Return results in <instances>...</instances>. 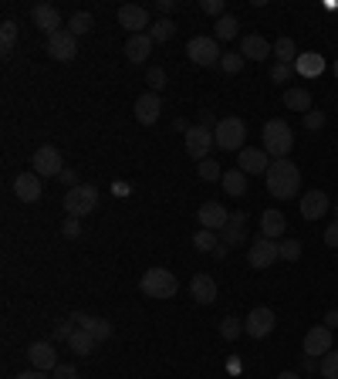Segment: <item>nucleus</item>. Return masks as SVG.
Here are the masks:
<instances>
[{
    "mask_svg": "<svg viewBox=\"0 0 338 379\" xmlns=\"http://www.w3.org/2000/svg\"><path fill=\"white\" fill-rule=\"evenodd\" d=\"M267 180V193L277 200H291L298 190H301V169L294 166L291 159H274L271 169L264 173Z\"/></svg>",
    "mask_w": 338,
    "mask_h": 379,
    "instance_id": "obj_1",
    "label": "nucleus"
},
{
    "mask_svg": "<svg viewBox=\"0 0 338 379\" xmlns=\"http://www.w3.org/2000/svg\"><path fill=\"white\" fill-rule=\"evenodd\" d=\"M294 149L291 125L284 119H267L264 122V152L274 159H288V152Z\"/></svg>",
    "mask_w": 338,
    "mask_h": 379,
    "instance_id": "obj_2",
    "label": "nucleus"
},
{
    "mask_svg": "<svg viewBox=\"0 0 338 379\" xmlns=\"http://www.w3.org/2000/svg\"><path fill=\"white\" fill-rule=\"evenodd\" d=\"M139 288H142V295H146V298L166 302V298H173V295L180 291V281H176V274L166 271V268H149V271L142 274Z\"/></svg>",
    "mask_w": 338,
    "mask_h": 379,
    "instance_id": "obj_3",
    "label": "nucleus"
},
{
    "mask_svg": "<svg viewBox=\"0 0 338 379\" xmlns=\"http://www.w3.org/2000/svg\"><path fill=\"white\" fill-rule=\"evenodd\" d=\"M95 207H98V186L78 183L71 190H64V210H68V217H88Z\"/></svg>",
    "mask_w": 338,
    "mask_h": 379,
    "instance_id": "obj_4",
    "label": "nucleus"
},
{
    "mask_svg": "<svg viewBox=\"0 0 338 379\" xmlns=\"http://www.w3.org/2000/svg\"><path fill=\"white\" fill-rule=\"evenodd\" d=\"M214 139H216V146H220V149L240 152V149H244V142H247V125H244V119H237V115L220 119V122H216V129H214Z\"/></svg>",
    "mask_w": 338,
    "mask_h": 379,
    "instance_id": "obj_5",
    "label": "nucleus"
},
{
    "mask_svg": "<svg viewBox=\"0 0 338 379\" xmlns=\"http://www.w3.org/2000/svg\"><path fill=\"white\" fill-rule=\"evenodd\" d=\"M186 55H190V61H193V64H200V68H214V64H220V58H223L220 41H216V38H206V34H200V38H190Z\"/></svg>",
    "mask_w": 338,
    "mask_h": 379,
    "instance_id": "obj_6",
    "label": "nucleus"
},
{
    "mask_svg": "<svg viewBox=\"0 0 338 379\" xmlns=\"http://www.w3.org/2000/svg\"><path fill=\"white\" fill-rule=\"evenodd\" d=\"M31 169L41 176V180H51V176H62L64 169V159H62V149L58 146H41V149H34L31 156Z\"/></svg>",
    "mask_w": 338,
    "mask_h": 379,
    "instance_id": "obj_7",
    "label": "nucleus"
},
{
    "mask_svg": "<svg viewBox=\"0 0 338 379\" xmlns=\"http://www.w3.org/2000/svg\"><path fill=\"white\" fill-rule=\"evenodd\" d=\"M277 325V315L267 308V305H257V308H250V315L244 319V332L250 339H267V335L274 332Z\"/></svg>",
    "mask_w": 338,
    "mask_h": 379,
    "instance_id": "obj_8",
    "label": "nucleus"
},
{
    "mask_svg": "<svg viewBox=\"0 0 338 379\" xmlns=\"http://www.w3.org/2000/svg\"><path fill=\"white\" fill-rule=\"evenodd\" d=\"M183 142H186V152H190L193 159H206V156H210V146H216L214 132H210L206 125H190Z\"/></svg>",
    "mask_w": 338,
    "mask_h": 379,
    "instance_id": "obj_9",
    "label": "nucleus"
},
{
    "mask_svg": "<svg viewBox=\"0 0 338 379\" xmlns=\"http://www.w3.org/2000/svg\"><path fill=\"white\" fill-rule=\"evenodd\" d=\"M247 261H250V268H254V271H267L274 261H281V254H277V241L257 237V241L250 244V251H247Z\"/></svg>",
    "mask_w": 338,
    "mask_h": 379,
    "instance_id": "obj_10",
    "label": "nucleus"
},
{
    "mask_svg": "<svg viewBox=\"0 0 338 379\" xmlns=\"http://www.w3.org/2000/svg\"><path fill=\"white\" fill-rule=\"evenodd\" d=\"M47 55L54 61H75L78 55V38L71 30H58V34H51L47 38Z\"/></svg>",
    "mask_w": 338,
    "mask_h": 379,
    "instance_id": "obj_11",
    "label": "nucleus"
},
{
    "mask_svg": "<svg viewBox=\"0 0 338 379\" xmlns=\"http://www.w3.org/2000/svg\"><path fill=\"white\" fill-rule=\"evenodd\" d=\"M271 156L264 149H254V146H244V149L237 152V169H244L247 176H254V173H267L271 169Z\"/></svg>",
    "mask_w": 338,
    "mask_h": 379,
    "instance_id": "obj_12",
    "label": "nucleus"
},
{
    "mask_svg": "<svg viewBox=\"0 0 338 379\" xmlns=\"http://www.w3.org/2000/svg\"><path fill=\"white\" fill-rule=\"evenodd\" d=\"M28 359H31V369H41V373H54L58 363H62L51 342H31L28 346Z\"/></svg>",
    "mask_w": 338,
    "mask_h": 379,
    "instance_id": "obj_13",
    "label": "nucleus"
},
{
    "mask_svg": "<svg viewBox=\"0 0 338 379\" xmlns=\"http://www.w3.org/2000/svg\"><path fill=\"white\" fill-rule=\"evenodd\" d=\"M301 349H305L308 359H318V356H325V352H332V329H325V325L308 329L305 342H301Z\"/></svg>",
    "mask_w": 338,
    "mask_h": 379,
    "instance_id": "obj_14",
    "label": "nucleus"
},
{
    "mask_svg": "<svg viewBox=\"0 0 338 379\" xmlns=\"http://www.w3.org/2000/svg\"><path fill=\"white\" fill-rule=\"evenodd\" d=\"M31 21L45 30L47 38H51V34H58V30H64L62 28V11H58V7H51V4H34V7H31Z\"/></svg>",
    "mask_w": 338,
    "mask_h": 379,
    "instance_id": "obj_15",
    "label": "nucleus"
},
{
    "mask_svg": "<svg viewBox=\"0 0 338 379\" xmlns=\"http://www.w3.org/2000/svg\"><path fill=\"white\" fill-rule=\"evenodd\" d=\"M197 217H200V230H214V234H220V230L227 227V220H231V213L223 210L216 200L203 203L200 210H197Z\"/></svg>",
    "mask_w": 338,
    "mask_h": 379,
    "instance_id": "obj_16",
    "label": "nucleus"
},
{
    "mask_svg": "<svg viewBox=\"0 0 338 379\" xmlns=\"http://www.w3.org/2000/svg\"><path fill=\"white\" fill-rule=\"evenodd\" d=\"M163 115V98L156 95V91H146V95H139L136 98V119L142 125H156Z\"/></svg>",
    "mask_w": 338,
    "mask_h": 379,
    "instance_id": "obj_17",
    "label": "nucleus"
},
{
    "mask_svg": "<svg viewBox=\"0 0 338 379\" xmlns=\"http://www.w3.org/2000/svg\"><path fill=\"white\" fill-rule=\"evenodd\" d=\"M328 207H332V200H328L325 190H308L305 197H301V217H305V220H318V217H325Z\"/></svg>",
    "mask_w": 338,
    "mask_h": 379,
    "instance_id": "obj_18",
    "label": "nucleus"
},
{
    "mask_svg": "<svg viewBox=\"0 0 338 379\" xmlns=\"http://www.w3.org/2000/svg\"><path fill=\"white\" fill-rule=\"evenodd\" d=\"M71 325H75V329H85V332H92L98 342H105L108 335H112V322L95 319V315H88V312H71Z\"/></svg>",
    "mask_w": 338,
    "mask_h": 379,
    "instance_id": "obj_19",
    "label": "nucleus"
},
{
    "mask_svg": "<svg viewBox=\"0 0 338 379\" xmlns=\"http://www.w3.org/2000/svg\"><path fill=\"white\" fill-rule=\"evenodd\" d=\"M119 24L129 34H142V28H149V11L136 7V4H125V7H119Z\"/></svg>",
    "mask_w": 338,
    "mask_h": 379,
    "instance_id": "obj_20",
    "label": "nucleus"
},
{
    "mask_svg": "<svg viewBox=\"0 0 338 379\" xmlns=\"http://www.w3.org/2000/svg\"><path fill=\"white\" fill-rule=\"evenodd\" d=\"M247 241V213H231V220H227V227L220 230V244L223 247H237V244Z\"/></svg>",
    "mask_w": 338,
    "mask_h": 379,
    "instance_id": "obj_21",
    "label": "nucleus"
},
{
    "mask_svg": "<svg viewBox=\"0 0 338 379\" xmlns=\"http://www.w3.org/2000/svg\"><path fill=\"white\" fill-rule=\"evenodd\" d=\"M240 55H244L247 61H264L274 55V45H271L264 34H247L244 41H240Z\"/></svg>",
    "mask_w": 338,
    "mask_h": 379,
    "instance_id": "obj_22",
    "label": "nucleus"
},
{
    "mask_svg": "<svg viewBox=\"0 0 338 379\" xmlns=\"http://www.w3.org/2000/svg\"><path fill=\"white\" fill-rule=\"evenodd\" d=\"M153 34H129V41H125V58L132 61V64H142V61L149 58V51H153Z\"/></svg>",
    "mask_w": 338,
    "mask_h": 379,
    "instance_id": "obj_23",
    "label": "nucleus"
},
{
    "mask_svg": "<svg viewBox=\"0 0 338 379\" xmlns=\"http://www.w3.org/2000/svg\"><path fill=\"white\" fill-rule=\"evenodd\" d=\"M14 193L21 203H34V200H41V176L37 173H21L14 180Z\"/></svg>",
    "mask_w": 338,
    "mask_h": 379,
    "instance_id": "obj_24",
    "label": "nucleus"
},
{
    "mask_svg": "<svg viewBox=\"0 0 338 379\" xmlns=\"http://www.w3.org/2000/svg\"><path fill=\"white\" fill-rule=\"evenodd\" d=\"M190 295H193V302L197 305H214L216 302V281L210 278V274H193Z\"/></svg>",
    "mask_w": 338,
    "mask_h": 379,
    "instance_id": "obj_25",
    "label": "nucleus"
},
{
    "mask_svg": "<svg viewBox=\"0 0 338 379\" xmlns=\"http://www.w3.org/2000/svg\"><path fill=\"white\" fill-rule=\"evenodd\" d=\"M284 230H288V220H284V213L281 210H264L261 213V237L277 241V237H284Z\"/></svg>",
    "mask_w": 338,
    "mask_h": 379,
    "instance_id": "obj_26",
    "label": "nucleus"
},
{
    "mask_svg": "<svg viewBox=\"0 0 338 379\" xmlns=\"http://www.w3.org/2000/svg\"><path fill=\"white\" fill-rule=\"evenodd\" d=\"M223 190L231 193V197H244L247 193V173L244 169H223Z\"/></svg>",
    "mask_w": 338,
    "mask_h": 379,
    "instance_id": "obj_27",
    "label": "nucleus"
},
{
    "mask_svg": "<svg viewBox=\"0 0 338 379\" xmlns=\"http://www.w3.org/2000/svg\"><path fill=\"white\" fill-rule=\"evenodd\" d=\"M284 106L291 108V112L308 115V112H311V91L308 89H288L284 91Z\"/></svg>",
    "mask_w": 338,
    "mask_h": 379,
    "instance_id": "obj_28",
    "label": "nucleus"
},
{
    "mask_svg": "<svg viewBox=\"0 0 338 379\" xmlns=\"http://www.w3.org/2000/svg\"><path fill=\"white\" fill-rule=\"evenodd\" d=\"M95 339L92 332H85V329H75L71 332V339H68V349L75 352V356H92V349H95Z\"/></svg>",
    "mask_w": 338,
    "mask_h": 379,
    "instance_id": "obj_29",
    "label": "nucleus"
},
{
    "mask_svg": "<svg viewBox=\"0 0 338 379\" xmlns=\"http://www.w3.org/2000/svg\"><path fill=\"white\" fill-rule=\"evenodd\" d=\"M294 68L301 72L305 78H315V75H322L325 72V61H322V55H298V61H294Z\"/></svg>",
    "mask_w": 338,
    "mask_h": 379,
    "instance_id": "obj_30",
    "label": "nucleus"
},
{
    "mask_svg": "<svg viewBox=\"0 0 338 379\" xmlns=\"http://www.w3.org/2000/svg\"><path fill=\"white\" fill-rule=\"evenodd\" d=\"M237 30H240V21H237L233 14H223L214 24V38L216 41H231V38H237Z\"/></svg>",
    "mask_w": 338,
    "mask_h": 379,
    "instance_id": "obj_31",
    "label": "nucleus"
},
{
    "mask_svg": "<svg viewBox=\"0 0 338 379\" xmlns=\"http://www.w3.org/2000/svg\"><path fill=\"white\" fill-rule=\"evenodd\" d=\"M14 41H17V24L14 21H4V24H0V55H4V58L14 55Z\"/></svg>",
    "mask_w": 338,
    "mask_h": 379,
    "instance_id": "obj_32",
    "label": "nucleus"
},
{
    "mask_svg": "<svg viewBox=\"0 0 338 379\" xmlns=\"http://www.w3.org/2000/svg\"><path fill=\"white\" fill-rule=\"evenodd\" d=\"M274 58L281 64H294L298 61V45H294L291 38H277L274 41Z\"/></svg>",
    "mask_w": 338,
    "mask_h": 379,
    "instance_id": "obj_33",
    "label": "nucleus"
},
{
    "mask_svg": "<svg viewBox=\"0 0 338 379\" xmlns=\"http://www.w3.org/2000/svg\"><path fill=\"white\" fill-rule=\"evenodd\" d=\"M193 247L203 251V254H210V251L220 247V234H214V230H197V234H193Z\"/></svg>",
    "mask_w": 338,
    "mask_h": 379,
    "instance_id": "obj_34",
    "label": "nucleus"
},
{
    "mask_svg": "<svg viewBox=\"0 0 338 379\" xmlns=\"http://www.w3.org/2000/svg\"><path fill=\"white\" fill-rule=\"evenodd\" d=\"M92 28H95V17L88 14V11H78V14H71V34H75V38L88 34Z\"/></svg>",
    "mask_w": 338,
    "mask_h": 379,
    "instance_id": "obj_35",
    "label": "nucleus"
},
{
    "mask_svg": "<svg viewBox=\"0 0 338 379\" xmlns=\"http://www.w3.org/2000/svg\"><path fill=\"white\" fill-rule=\"evenodd\" d=\"M244 55H240V51H231V55H223V58H220V68H223V72H227V75H240V72H244Z\"/></svg>",
    "mask_w": 338,
    "mask_h": 379,
    "instance_id": "obj_36",
    "label": "nucleus"
},
{
    "mask_svg": "<svg viewBox=\"0 0 338 379\" xmlns=\"http://www.w3.org/2000/svg\"><path fill=\"white\" fill-rule=\"evenodd\" d=\"M200 180H206V183H216V180H223V169H220V163H214L210 156L206 159H200Z\"/></svg>",
    "mask_w": 338,
    "mask_h": 379,
    "instance_id": "obj_37",
    "label": "nucleus"
},
{
    "mask_svg": "<svg viewBox=\"0 0 338 379\" xmlns=\"http://www.w3.org/2000/svg\"><path fill=\"white\" fill-rule=\"evenodd\" d=\"M149 34H153V41H169V38L176 34V24H173L169 17H159L156 28H149Z\"/></svg>",
    "mask_w": 338,
    "mask_h": 379,
    "instance_id": "obj_38",
    "label": "nucleus"
},
{
    "mask_svg": "<svg viewBox=\"0 0 338 379\" xmlns=\"http://www.w3.org/2000/svg\"><path fill=\"white\" fill-rule=\"evenodd\" d=\"M244 332V322L240 319H233V315H227V319L220 322V339H227V342H233L237 335Z\"/></svg>",
    "mask_w": 338,
    "mask_h": 379,
    "instance_id": "obj_39",
    "label": "nucleus"
},
{
    "mask_svg": "<svg viewBox=\"0 0 338 379\" xmlns=\"http://www.w3.org/2000/svg\"><path fill=\"white\" fill-rule=\"evenodd\" d=\"M318 373H322V379H338V352H325Z\"/></svg>",
    "mask_w": 338,
    "mask_h": 379,
    "instance_id": "obj_40",
    "label": "nucleus"
},
{
    "mask_svg": "<svg viewBox=\"0 0 338 379\" xmlns=\"http://www.w3.org/2000/svg\"><path fill=\"white\" fill-rule=\"evenodd\" d=\"M277 254H281V261H298L301 258V241H294V237L281 241L277 244Z\"/></svg>",
    "mask_w": 338,
    "mask_h": 379,
    "instance_id": "obj_41",
    "label": "nucleus"
},
{
    "mask_svg": "<svg viewBox=\"0 0 338 379\" xmlns=\"http://www.w3.org/2000/svg\"><path fill=\"white\" fill-rule=\"evenodd\" d=\"M294 75V64H281V61H274V68H271V81L274 85H288Z\"/></svg>",
    "mask_w": 338,
    "mask_h": 379,
    "instance_id": "obj_42",
    "label": "nucleus"
},
{
    "mask_svg": "<svg viewBox=\"0 0 338 379\" xmlns=\"http://www.w3.org/2000/svg\"><path fill=\"white\" fill-rule=\"evenodd\" d=\"M146 81H149V89L159 95V91L166 89V72H163V68H149V72H146Z\"/></svg>",
    "mask_w": 338,
    "mask_h": 379,
    "instance_id": "obj_43",
    "label": "nucleus"
},
{
    "mask_svg": "<svg viewBox=\"0 0 338 379\" xmlns=\"http://www.w3.org/2000/svg\"><path fill=\"white\" fill-rule=\"evenodd\" d=\"M200 11H203V14H210V17H216V21H220V17L227 14V4H223V0H200Z\"/></svg>",
    "mask_w": 338,
    "mask_h": 379,
    "instance_id": "obj_44",
    "label": "nucleus"
},
{
    "mask_svg": "<svg viewBox=\"0 0 338 379\" xmlns=\"http://www.w3.org/2000/svg\"><path fill=\"white\" fill-rule=\"evenodd\" d=\"M305 129H311V132H318V129H325V112L322 108H311L305 115Z\"/></svg>",
    "mask_w": 338,
    "mask_h": 379,
    "instance_id": "obj_45",
    "label": "nucleus"
},
{
    "mask_svg": "<svg viewBox=\"0 0 338 379\" xmlns=\"http://www.w3.org/2000/svg\"><path fill=\"white\" fill-rule=\"evenodd\" d=\"M71 332H75L71 319H58V322H54V339H58V342H68V339H71Z\"/></svg>",
    "mask_w": 338,
    "mask_h": 379,
    "instance_id": "obj_46",
    "label": "nucleus"
},
{
    "mask_svg": "<svg viewBox=\"0 0 338 379\" xmlns=\"http://www.w3.org/2000/svg\"><path fill=\"white\" fill-rule=\"evenodd\" d=\"M51 379H78L75 373V366H68V363H58V369L51 373Z\"/></svg>",
    "mask_w": 338,
    "mask_h": 379,
    "instance_id": "obj_47",
    "label": "nucleus"
},
{
    "mask_svg": "<svg viewBox=\"0 0 338 379\" xmlns=\"http://www.w3.org/2000/svg\"><path fill=\"white\" fill-rule=\"evenodd\" d=\"M62 234H64V237H78V234H81L78 217H68V220H64V224H62Z\"/></svg>",
    "mask_w": 338,
    "mask_h": 379,
    "instance_id": "obj_48",
    "label": "nucleus"
},
{
    "mask_svg": "<svg viewBox=\"0 0 338 379\" xmlns=\"http://www.w3.org/2000/svg\"><path fill=\"white\" fill-rule=\"evenodd\" d=\"M325 244H328V247H338V220L325 227Z\"/></svg>",
    "mask_w": 338,
    "mask_h": 379,
    "instance_id": "obj_49",
    "label": "nucleus"
},
{
    "mask_svg": "<svg viewBox=\"0 0 338 379\" xmlns=\"http://www.w3.org/2000/svg\"><path fill=\"white\" fill-rule=\"evenodd\" d=\"M58 180H62L64 186H68V190H71V186H78V176H75V169H68V166L62 169V176H58Z\"/></svg>",
    "mask_w": 338,
    "mask_h": 379,
    "instance_id": "obj_50",
    "label": "nucleus"
},
{
    "mask_svg": "<svg viewBox=\"0 0 338 379\" xmlns=\"http://www.w3.org/2000/svg\"><path fill=\"white\" fill-rule=\"evenodd\" d=\"M197 125H206V129L214 125V129H216V122H214V108H200V122H197Z\"/></svg>",
    "mask_w": 338,
    "mask_h": 379,
    "instance_id": "obj_51",
    "label": "nucleus"
},
{
    "mask_svg": "<svg viewBox=\"0 0 338 379\" xmlns=\"http://www.w3.org/2000/svg\"><path fill=\"white\" fill-rule=\"evenodd\" d=\"M17 379H51V376L41 373V369H28V373H17Z\"/></svg>",
    "mask_w": 338,
    "mask_h": 379,
    "instance_id": "obj_52",
    "label": "nucleus"
},
{
    "mask_svg": "<svg viewBox=\"0 0 338 379\" xmlns=\"http://www.w3.org/2000/svg\"><path fill=\"white\" fill-rule=\"evenodd\" d=\"M156 7H159L163 14H173V11H176V0H156Z\"/></svg>",
    "mask_w": 338,
    "mask_h": 379,
    "instance_id": "obj_53",
    "label": "nucleus"
},
{
    "mask_svg": "<svg viewBox=\"0 0 338 379\" xmlns=\"http://www.w3.org/2000/svg\"><path fill=\"white\" fill-rule=\"evenodd\" d=\"M325 329H338V308H332V312L325 315Z\"/></svg>",
    "mask_w": 338,
    "mask_h": 379,
    "instance_id": "obj_54",
    "label": "nucleus"
},
{
    "mask_svg": "<svg viewBox=\"0 0 338 379\" xmlns=\"http://www.w3.org/2000/svg\"><path fill=\"white\" fill-rule=\"evenodd\" d=\"M173 125H176V129H180L183 136H186V129H190V122H186V119H176V122H173Z\"/></svg>",
    "mask_w": 338,
    "mask_h": 379,
    "instance_id": "obj_55",
    "label": "nucleus"
},
{
    "mask_svg": "<svg viewBox=\"0 0 338 379\" xmlns=\"http://www.w3.org/2000/svg\"><path fill=\"white\" fill-rule=\"evenodd\" d=\"M277 379H301V376H298V373H291V369H288V373H277Z\"/></svg>",
    "mask_w": 338,
    "mask_h": 379,
    "instance_id": "obj_56",
    "label": "nucleus"
},
{
    "mask_svg": "<svg viewBox=\"0 0 338 379\" xmlns=\"http://www.w3.org/2000/svg\"><path fill=\"white\" fill-rule=\"evenodd\" d=\"M335 78H338V58H335Z\"/></svg>",
    "mask_w": 338,
    "mask_h": 379,
    "instance_id": "obj_57",
    "label": "nucleus"
},
{
    "mask_svg": "<svg viewBox=\"0 0 338 379\" xmlns=\"http://www.w3.org/2000/svg\"><path fill=\"white\" fill-rule=\"evenodd\" d=\"M335 217H338V203H335Z\"/></svg>",
    "mask_w": 338,
    "mask_h": 379,
    "instance_id": "obj_58",
    "label": "nucleus"
}]
</instances>
